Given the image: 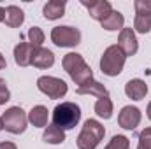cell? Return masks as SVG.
<instances>
[{"instance_id":"14","label":"cell","mask_w":151,"mask_h":149,"mask_svg":"<svg viewBox=\"0 0 151 149\" xmlns=\"http://www.w3.org/2000/svg\"><path fill=\"white\" fill-rule=\"evenodd\" d=\"M55 63V54L53 51L46 49V47H37L35 53H34V58H32V65L37 67V69H49L53 67Z\"/></svg>"},{"instance_id":"10","label":"cell","mask_w":151,"mask_h":149,"mask_svg":"<svg viewBox=\"0 0 151 149\" xmlns=\"http://www.w3.org/2000/svg\"><path fill=\"white\" fill-rule=\"evenodd\" d=\"M81 4L88 9V12H90V16L93 18V19H99V21H102L113 9H111V4L107 2V0H81Z\"/></svg>"},{"instance_id":"5","label":"cell","mask_w":151,"mask_h":149,"mask_svg":"<svg viewBox=\"0 0 151 149\" xmlns=\"http://www.w3.org/2000/svg\"><path fill=\"white\" fill-rule=\"evenodd\" d=\"M2 125L9 133L19 135L27 130L28 125V116L25 114V111L21 107H11L2 114Z\"/></svg>"},{"instance_id":"18","label":"cell","mask_w":151,"mask_h":149,"mask_svg":"<svg viewBox=\"0 0 151 149\" xmlns=\"http://www.w3.org/2000/svg\"><path fill=\"white\" fill-rule=\"evenodd\" d=\"M47 116H49V112L44 105H35L28 112V121L37 128H44V126H47Z\"/></svg>"},{"instance_id":"17","label":"cell","mask_w":151,"mask_h":149,"mask_svg":"<svg viewBox=\"0 0 151 149\" xmlns=\"http://www.w3.org/2000/svg\"><path fill=\"white\" fill-rule=\"evenodd\" d=\"M100 23H102V28H106L109 32H116V30H123L125 18L119 11H111Z\"/></svg>"},{"instance_id":"20","label":"cell","mask_w":151,"mask_h":149,"mask_svg":"<svg viewBox=\"0 0 151 149\" xmlns=\"http://www.w3.org/2000/svg\"><path fill=\"white\" fill-rule=\"evenodd\" d=\"M134 28L139 34H148L150 28H151V14L150 12H135Z\"/></svg>"},{"instance_id":"13","label":"cell","mask_w":151,"mask_h":149,"mask_svg":"<svg viewBox=\"0 0 151 149\" xmlns=\"http://www.w3.org/2000/svg\"><path fill=\"white\" fill-rule=\"evenodd\" d=\"M77 95H93V97H97V98H104V97H109V91H107V88L102 84V82H99V81H90V82H86V84H83V86H79L77 90Z\"/></svg>"},{"instance_id":"15","label":"cell","mask_w":151,"mask_h":149,"mask_svg":"<svg viewBox=\"0 0 151 149\" xmlns=\"http://www.w3.org/2000/svg\"><path fill=\"white\" fill-rule=\"evenodd\" d=\"M4 21H5L7 27L18 28L25 21V12L18 5H9V7H5V18H4Z\"/></svg>"},{"instance_id":"27","label":"cell","mask_w":151,"mask_h":149,"mask_svg":"<svg viewBox=\"0 0 151 149\" xmlns=\"http://www.w3.org/2000/svg\"><path fill=\"white\" fill-rule=\"evenodd\" d=\"M5 65H7V63H5V58H4V56H2V53H0V70H4V69H5Z\"/></svg>"},{"instance_id":"1","label":"cell","mask_w":151,"mask_h":149,"mask_svg":"<svg viewBox=\"0 0 151 149\" xmlns=\"http://www.w3.org/2000/svg\"><path fill=\"white\" fill-rule=\"evenodd\" d=\"M62 65H63V70L70 75V79L79 86L93 81V72L90 65L84 62V58L79 53H67L62 60Z\"/></svg>"},{"instance_id":"28","label":"cell","mask_w":151,"mask_h":149,"mask_svg":"<svg viewBox=\"0 0 151 149\" xmlns=\"http://www.w3.org/2000/svg\"><path fill=\"white\" fill-rule=\"evenodd\" d=\"M4 18H5V9H4V7H0V23L4 21Z\"/></svg>"},{"instance_id":"22","label":"cell","mask_w":151,"mask_h":149,"mask_svg":"<svg viewBox=\"0 0 151 149\" xmlns=\"http://www.w3.org/2000/svg\"><path fill=\"white\" fill-rule=\"evenodd\" d=\"M28 40L34 47H42V42H44V32L39 28V27H32L28 30Z\"/></svg>"},{"instance_id":"25","label":"cell","mask_w":151,"mask_h":149,"mask_svg":"<svg viewBox=\"0 0 151 149\" xmlns=\"http://www.w3.org/2000/svg\"><path fill=\"white\" fill-rule=\"evenodd\" d=\"M9 98H11V93H9L7 82H5L4 79H0V105H4Z\"/></svg>"},{"instance_id":"4","label":"cell","mask_w":151,"mask_h":149,"mask_svg":"<svg viewBox=\"0 0 151 149\" xmlns=\"http://www.w3.org/2000/svg\"><path fill=\"white\" fill-rule=\"evenodd\" d=\"M106 130L97 119H88L84 121V126L77 137V148L79 149H97L100 140L104 139Z\"/></svg>"},{"instance_id":"26","label":"cell","mask_w":151,"mask_h":149,"mask_svg":"<svg viewBox=\"0 0 151 149\" xmlns=\"http://www.w3.org/2000/svg\"><path fill=\"white\" fill-rule=\"evenodd\" d=\"M0 149H18L12 142H0Z\"/></svg>"},{"instance_id":"29","label":"cell","mask_w":151,"mask_h":149,"mask_svg":"<svg viewBox=\"0 0 151 149\" xmlns=\"http://www.w3.org/2000/svg\"><path fill=\"white\" fill-rule=\"evenodd\" d=\"M146 112H148V117L151 119V102L148 104V111H146Z\"/></svg>"},{"instance_id":"7","label":"cell","mask_w":151,"mask_h":149,"mask_svg":"<svg viewBox=\"0 0 151 149\" xmlns=\"http://www.w3.org/2000/svg\"><path fill=\"white\" fill-rule=\"evenodd\" d=\"M51 40L60 47H74L81 42V32L74 27H55L51 30Z\"/></svg>"},{"instance_id":"30","label":"cell","mask_w":151,"mask_h":149,"mask_svg":"<svg viewBox=\"0 0 151 149\" xmlns=\"http://www.w3.org/2000/svg\"><path fill=\"white\" fill-rule=\"evenodd\" d=\"M0 130H4V125H2V117H0Z\"/></svg>"},{"instance_id":"21","label":"cell","mask_w":151,"mask_h":149,"mask_svg":"<svg viewBox=\"0 0 151 149\" xmlns=\"http://www.w3.org/2000/svg\"><path fill=\"white\" fill-rule=\"evenodd\" d=\"M95 112L99 117H104V119H109L113 116V102L109 97H104V98H99L97 104H95Z\"/></svg>"},{"instance_id":"8","label":"cell","mask_w":151,"mask_h":149,"mask_svg":"<svg viewBox=\"0 0 151 149\" xmlns=\"http://www.w3.org/2000/svg\"><path fill=\"white\" fill-rule=\"evenodd\" d=\"M141 111L137 107H132V105H127L123 107L121 112L118 114V125L125 130H135L141 123Z\"/></svg>"},{"instance_id":"12","label":"cell","mask_w":151,"mask_h":149,"mask_svg":"<svg viewBox=\"0 0 151 149\" xmlns=\"http://www.w3.org/2000/svg\"><path fill=\"white\" fill-rule=\"evenodd\" d=\"M125 93L132 100H142L148 93V84L142 79H132L125 84Z\"/></svg>"},{"instance_id":"11","label":"cell","mask_w":151,"mask_h":149,"mask_svg":"<svg viewBox=\"0 0 151 149\" xmlns=\"http://www.w3.org/2000/svg\"><path fill=\"white\" fill-rule=\"evenodd\" d=\"M35 49H37V47H34L30 42H19V44L14 47V62H16L19 67H28V65H32V58H34Z\"/></svg>"},{"instance_id":"23","label":"cell","mask_w":151,"mask_h":149,"mask_svg":"<svg viewBox=\"0 0 151 149\" xmlns=\"http://www.w3.org/2000/svg\"><path fill=\"white\" fill-rule=\"evenodd\" d=\"M130 148V140L125 135H114L111 142L106 146V149H128Z\"/></svg>"},{"instance_id":"24","label":"cell","mask_w":151,"mask_h":149,"mask_svg":"<svg viewBox=\"0 0 151 149\" xmlns=\"http://www.w3.org/2000/svg\"><path fill=\"white\" fill-rule=\"evenodd\" d=\"M137 149H151V126L144 128L139 133V146Z\"/></svg>"},{"instance_id":"2","label":"cell","mask_w":151,"mask_h":149,"mask_svg":"<svg viewBox=\"0 0 151 149\" xmlns=\"http://www.w3.org/2000/svg\"><path fill=\"white\" fill-rule=\"evenodd\" d=\"M81 121V109L74 102H62L53 111V125L62 130H70Z\"/></svg>"},{"instance_id":"19","label":"cell","mask_w":151,"mask_h":149,"mask_svg":"<svg viewBox=\"0 0 151 149\" xmlns=\"http://www.w3.org/2000/svg\"><path fill=\"white\" fill-rule=\"evenodd\" d=\"M44 142L47 144H62L65 140V133L62 128H58L56 125H47L46 130H44V135H42Z\"/></svg>"},{"instance_id":"16","label":"cell","mask_w":151,"mask_h":149,"mask_svg":"<svg viewBox=\"0 0 151 149\" xmlns=\"http://www.w3.org/2000/svg\"><path fill=\"white\" fill-rule=\"evenodd\" d=\"M46 19H58L65 14V2L63 0H51L42 9Z\"/></svg>"},{"instance_id":"3","label":"cell","mask_w":151,"mask_h":149,"mask_svg":"<svg viewBox=\"0 0 151 149\" xmlns=\"http://www.w3.org/2000/svg\"><path fill=\"white\" fill-rule=\"evenodd\" d=\"M125 60H127V56H125V53L118 47V44H116V46H109V47L104 51L102 58H100V70H102V74L109 75V77L119 75L123 72Z\"/></svg>"},{"instance_id":"9","label":"cell","mask_w":151,"mask_h":149,"mask_svg":"<svg viewBox=\"0 0 151 149\" xmlns=\"http://www.w3.org/2000/svg\"><path fill=\"white\" fill-rule=\"evenodd\" d=\"M118 47L125 53V56H134L139 49V42L132 28H123L118 37Z\"/></svg>"},{"instance_id":"6","label":"cell","mask_w":151,"mask_h":149,"mask_svg":"<svg viewBox=\"0 0 151 149\" xmlns=\"http://www.w3.org/2000/svg\"><path fill=\"white\" fill-rule=\"evenodd\" d=\"M37 88L47 95L49 98H63L69 91V86L63 79L51 77V75H42L37 79Z\"/></svg>"}]
</instances>
